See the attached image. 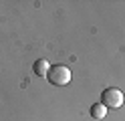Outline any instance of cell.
Masks as SVG:
<instances>
[{"label": "cell", "mask_w": 125, "mask_h": 121, "mask_svg": "<svg viewBox=\"0 0 125 121\" xmlns=\"http://www.w3.org/2000/svg\"><path fill=\"white\" fill-rule=\"evenodd\" d=\"M71 69L65 67V65H54V67H51L49 75H46V79L51 81V85H57V87H65L71 83Z\"/></svg>", "instance_id": "obj_1"}, {"label": "cell", "mask_w": 125, "mask_h": 121, "mask_svg": "<svg viewBox=\"0 0 125 121\" xmlns=\"http://www.w3.org/2000/svg\"><path fill=\"white\" fill-rule=\"evenodd\" d=\"M123 101H125V97L117 87H107V89H103V93H101V103H103L107 109H119L123 105Z\"/></svg>", "instance_id": "obj_2"}, {"label": "cell", "mask_w": 125, "mask_h": 121, "mask_svg": "<svg viewBox=\"0 0 125 121\" xmlns=\"http://www.w3.org/2000/svg\"><path fill=\"white\" fill-rule=\"evenodd\" d=\"M32 71H34L36 77H46V75H49V71H51V63L46 61V59H38L32 65Z\"/></svg>", "instance_id": "obj_3"}, {"label": "cell", "mask_w": 125, "mask_h": 121, "mask_svg": "<svg viewBox=\"0 0 125 121\" xmlns=\"http://www.w3.org/2000/svg\"><path fill=\"white\" fill-rule=\"evenodd\" d=\"M107 115V107L103 103H95V105H91V117L93 119H103Z\"/></svg>", "instance_id": "obj_4"}]
</instances>
